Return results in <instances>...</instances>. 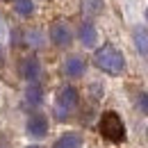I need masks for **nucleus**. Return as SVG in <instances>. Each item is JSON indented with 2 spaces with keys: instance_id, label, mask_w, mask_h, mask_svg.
<instances>
[{
  "instance_id": "1",
  "label": "nucleus",
  "mask_w": 148,
  "mask_h": 148,
  "mask_svg": "<svg viewBox=\"0 0 148 148\" xmlns=\"http://www.w3.org/2000/svg\"><path fill=\"white\" fill-rule=\"evenodd\" d=\"M96 64H98V69H103L105 73H112V75H119L125 71L123 55L112 46H103L100 50H96Z\"/></svg>"
},
{
  "instance_id": "2",
  "label": "nucleus",
  "mask_w": 148,
  "mask_h": 148,
  "mask_svg": "<svg viewBox=\"0 0 148 148\" xmlns=\"http://www.w3.org/2000/svg\"><path fill=\"white\" fill-rule=\"evenodd\" d=\"M100 134L105 139H110V141H116V144L125 139V125H123V121L119 119L116 112H105L103 114V119H100Z\"/></svg>"
},
{
  "instance_id": "3",
  "label": "nucleus",
  "mask_w": 148,
  "mask_h": 148,
  "mask_svg": "<svg viewBox=\"0 0 148 148\" xmlns=\"http://www.w3.org/2000/svg\"><path fill=\"white\" fill-rule=\"evenodd\" d=\"M75 105H77V91L73 87H64L59 91V98H57V114H59V119H64Z\"/></svg>"
},
{
  "instance_id": "4",
  "label": "nucleus",
  "mask_w": 148,
  "mask_h": 148,
  "mask_svg": "<svg viewBox=\"0 0 148 148\" xmlns=\"http://www.w3.org/2000/svg\"><path fill=\"white\" fill-rule=\"evenodd\" d=\"M50 39H53V43L57 46H69L71 43V30H69V25L66 23H55L53 27H50Z\"/></svg>"
},
{
  "instance_id": "5",
  "label": "nucleus",
  "mask_w": 148,
  "mask_h": 148,
  "mask_svg": "<svg viewBox=\"0 0 148 148\" xmlns=\"http://www.w3.org/2000/svg\"><path fill=\"white\" fill-rule=\"evenodd\" d=\"M27 132L32 134V137H43L46 132H48V121L43 119V116H32L30 121H27Z\"/></svg>"
},
{
  "instance_id": "6",
  "label": "nucleus",
  "mask_w": 148,
  "mask_h": 148,
  "mask_svg": "<svg viewBox=\"0 0 148 148\" xmlns=\"http://www.w3.org/2000/svg\"><path fill=\"white\" fill-rule=\"evenodd\" d=\"M64 71L69 77H80L84 73V59L82 57H69L66 64H64Z\"/></svg>"
},
{
  "instance_id": "7",
  "label": "nucleus",
  "mask_w": 148,
  "mask_h": 148,
  "mask_svg": "<svg viewBox=\"0 0 148 148\" xmlns=\"http://www.w3.org/2000/svg\"><path fill=\"white\" fill-rule=\"evenodd\" d=\"M80 146H82V137L75 132H69V134H62L53 148H80Z\"/></svg>"
},
{
  "instance_id": "8",
  "label": "nucleus",
  "mask_w": 148,
  "mask_h": 148,
  "mask_svg": "<svg viewBox=\"0 0 148 148\" xmlns=\"http://www.w3.org/2000/svg\"><path fill=\"white\" fill-rule=\"evenodd\" d=\"M134 46H137V50L141 53V57L148 62V32L144 27H137V30H134Z\"/></svg>"
},
{
  "instance_id": "9",
  "label": "nucleus",
  "mask_w": 148,
  "mask_h": 148,
  "mask_svg": "<svg viewBox=\"0 0 148 148\" xmlns=\"http://www.w3.org/2000/svg\"><path fill=\"white\" fill-rule=\"evenodd\" d=\"M96 39H98L96 37V27H93L91 23H84V25L80 27V41L91 48V46H96Z\"/></svg>"
},
{
  "instance_id": "10",
  "label": "nucleus",
  "mask_w": 148,
  "mask_h": 148,
  "mask_svg": "<svg viewBox=\"0 0 148 148\" xmlns=\"http://www.w3.org/2000/svg\"><path fill=\"white\" fill-rule=\"evenodd\" d=\"M23 75H25L30 82H37V77H39V62L34 59V57H30V59L23 62Z\"/></svg>"
},
{
  "instance_id": "11",
  "label": "nucleus",
  "mask_w": 148,
  "mask_h": 148,
  "mask_svg": "<svg viewBox=\"0 0 148 148\" xmlns=\"http://www.w3.org/2000/svg\"><path fill=\"white\" fill-rule=\"evenodd\" d=\"M103 0H82V12L87 14V16H98L100 12H103Z\"/></svg>"
},
{
  "instance_id": "12",
  "label": "nucleus",
  "mask_w": 148,
  "mask_h": 148,
  "mask_svg": "<svg viewBox=\"0 0 148 148\" xmlns=\"http://www.w3.org/2000/svg\"><path fill=\"white\" fill-rule=\"evenodd\" d=\"M41 96H43V93H41V87H39L37 82H32V84L27 87V91H25V98H27L30 105H39V103H41Z\"/></svg>"
},
{
  "instance_id": "13",
  "label": "nucleus",
  "mask_w": 148,
  "mask_h": 148,
  "mask_svg": "<svg viewBox=\"0 0 148 148\" xmlns=\"http://www.w3.org/2000/svg\"><path fill=\"white\" fill-rule=\"evenodd\" d=\"M16 12H18L21 16H30V14L34 12L32 0H16Z\"/></svg>"
},
{
  "instance_id": "14",
  "label": "nucleus",
  "mask_w": 148,
  "mask_h": 148,
  "mask_svg": "<svg viewBox=\"0 0 148 148\" xmlns=\"http://www.w3.org/2000/svg\"><path fill=\"white\" fill-rule=\"evenodd\" d=\"M139 105H141V110L148 114V93H141V96H139Z\"/></svg>"
},
{
  "instance_id": "15",
  "label": "nucleus",
  "mask_w": 148,
  "mask_h": 148,
  "mask_svg": "<svg viewBox=\"0 0 148 148\" xmlns=\"http://www.w3.org/2000/svg\"><path fill=\"white\" fill-rule=\"evenodd\" d=\"M0 148H7V144H5V137H0Z\"/></svg>"
},
{
  "instance_id": "16",
  "label": "nucleus",
  "mask_w": 148,
  "mask_h": 148,
  "mask_svg": "<svg viewBox=\"0 0 148 148\" xmlns=\"http://www.w3.org/2000/svg\"><path fill=\"white\" fill-rule=\"evenodd\" d=\"M30 148H39V146H30Z\"/></svg>"
}]
</instances>
